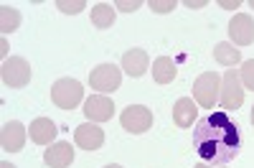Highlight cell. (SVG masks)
<instances>
[{
    "label": "cell",
    "instance_id": "cell-1",
    "mask_svg": "<svg viewBox=\"0 0 254 168\" xmlns=\"http://www.w3.org/2000/svg\"><path fill=\"white\" fill-rule=\"evenodd\" d=\"M193 148H196L198 158L208 166L234 161L239 156V148H242V135H239L237 122L224 110L196 120Z\"/></svg>",
    "mask_w": 254,
    "mask_h": 168
},
{
    "label": "cell",
    "instance_id": "cell-2",
    "mask_svg": "<svg viewBox=\"0 0 254 168\" xmlns=\"http://www.w3.org/2000/svg\"><path fill=\"white\" fill-rule=\"evenodd\" d=\"M219 94H221V77L216 72H203L193 82V102L201 104L203 110H214Z\"/></svg>",
    "mask_w": 254,
    "mask_h": 168
},
{
    "label": "cell",
    "instance_id": "cell-3",
    "mask_svg": "<svg viewBox=\"0 0 254 168\" xmlns=\"http://www.w3.org/2000/svg\"><path fill=\"white\" fill-rule=\"evenodd\" d=\"M219 102H221V110L224 112L239 110L242 104H244V84H242V77H239L237 69H226V74L221 77Z\"/></svg>",
    "mask_w": 254,
    "mask_h": 168
},
{
    "label": "cell",
    "instance_id": "cell-4",
    "mask_svg": "<svg viewBox=\"0 0 254 168\" xmlns=\"http://www.w3.org/2000/svg\"><path fill=\"white\" fill-rule=\"evenodd\" d=\"M31 77H33V69L23 56H10V59L3 61V67H0V79H3V84L10 89L26 87L31 82Z\"/></svg>",
    "mask_w": 254,
    "mask_h": 168
},
{
    "label": "cell",
    "instance_id": "cell-5",
    "mask_svg": "<svg viewBox=\"0 0 254 168\" xmlns=\"http://www.w3.org/2000/svg\"><path fill=\"white\" fill-rule=\"evenodd\" d=\"M84 99V87L76 79H59L51 87V102L61 110H74Z\"/></svg>",
    "mask_w": 254,
    "mask_h": 168
},
{
    "label": "cell",
    "instance_id": "cell-6",
    "mask_svg": "<svg viewBox=\"0 0 254 168\" xmlns=\"http://www.w3.org/2000/svg\"><path fill=\"white\" fill-rule=\"evenodd\" d=\"M120 122H122V128L127 133L140 135V133L153 128V110H147L145 104H130L127 110H122Z\"/></svg>",
    "mask_w": 254,
    "mask_h": 168
},
{
    "label": "cell",
    "instance_id": "cell-7",
    "mask_svg": "<svg viewBox=\"0 0 254 168\" xmlns=\"http://www.w3.org/2000/svg\"><path fill=\"white\" fill-rule=\"evenodd\" d=\"M120 82H122V69L115 67V64H99L89 74L92 89H97L102 94H110V92L120 89Z\"/></svg>",
    "mask_w": 254,
    "mask_h": 168
},
{
    "label": "cell",
    "instance_id": "cell-8",
    "mask_svg": "<svg viewBox=\"0 0 254 168\" xmlns=\"http://www.w3.org/2000/svg\"><path fill=\"white\" fill-rule=\"evenodd\" d=\"M84 115L89 122H107L115 115V104L107 94H92L84 102Z\"/></svg>",
    "mask_w": 254,
    "mask_h": 168
},
{
    "label": "cell",
    "instance_id": "cell-9",
    "mask_svg": "<svg viewBox=\"0 0 254 168\" xmlns=\"http://www.w3.org/2000/svg\"><path fill=\"white\" fill-rule=\"evenodd\" d=\"M74 140L81 151H99L102 145H104V130L99 128L97 122H84L79 125V128L74 130Z\"/></svg>",
    "mask_w": 254,
    "mask_h": 168
},
{
    "label": "cell",
    "instance_id": "cell-10",
    "mask_svg": "<svg viewBox=\"0 0 254 168\" xmlns=\"http://www.w3.org/2000/svg\"><path fill=\"white\" fill-rule=\"evenodd\" d=\"M229 38L237 46H249L254 44V20L247 13H237L229 23Z\"/></svg>",
    "mask_w": 254,
    "mask_h": 168
},
{
    "label": "cell",
    "instance_id": "cell-11",
    "mask_svg": "<svg viewBox=\"0 0 254 168\" xmlns=\"http://www.w3.org/2000/svg\"><path fill=\"white\" fill-rule=\"evenodd\" d=\"M26 128L20 125L18 120H10L3 125V130H0V145H3V151L8 153H18V151H23V145H26Z\"/></svg>",
    "mask_w": 254,
    "mask_h": 168
},
{
    "label": "cell",
    "instance_id": "cell-12",
    "mask_svg": "<svg viewBox=\"0 0 254 168\" xmlns=\"http://www.w3.org/2000/svg\"><path fill=\"white\" fill-rule=\"evenodd\" d=\"M44 163L49 168H69L74 163V148H71V143H54L49 145V151L44 153Z\"/></svg>",
    "mask_w": 254,
    "mask_h": 168
},
{
    "label": "cell",
    "instance_id": "cell-13",
    "mask_svg": "<svg viewBox=\"0 0 254 168\" xmlns=\"http://www.w3.org/2000/svg\"><path fill=\"white\" fill-rule=\"evenodd\" d=\"M198 120V107L190 97H181L176 104H173V122L178 128H193Z\"/></svg>",
    "mask_w": 254,
    "mask_h": 168
},
{
    "label": "cell",
    "instance_id": "cell-14",
    "mask_svg": "<svg viewBox=\"0 0 254 168\" xmlns=\"http://www.w3.org/2000/svg\"><path fill=\"white\" fill-rule=\"evenodd\" d=\"M122 69L125 74H130V77H142L147 69H150V59H147V54L142 49H130V51H125L122 56Z\"/></svg>",
    "mask_w": 254,
    "mask_h": 168
},
{
    "label": "cell",
    "instance_id": "cell-15",
    "mask_svg": "<svg viewBox=\"0 0 254 168\" xmlns=\"http://www.w3.org/2000/svg\"><path fill=\"white\" fill-rule=\"evenodd\" d=\"M56 125L49 120V117H36L28 128V135L36 145H54V138H56Z\"/></svg>",
    "mask_w": 254,
    "mask_h": 168
},
{
    "label": "cell",
    "instance_id": "cell-16",
    "mask_svg": "<svg viewBox=\"0 0 254 168\" xmlns=\"http://www.w3.org/2000/svg\"><path fill=\"white\" fill-rule=\"evenodd\" d=\"M176 74H178V69H176V64H173L171 56H158V59L153 61V79H155L158 84H171V82L176 79Z\"/></svg>",
    "mask_w": 254,
    "mask_h": 168
},
{
    "label": "cell",
    "instance_id": "cell-17",
    "mask_svg": "<svg viewBox=\"0 0 254 168\" xmlns=\"http://www.w3.org/2000/svg\"><path fill=\"white\" fill-rule=\"evenodd\" d=\"M214 59L219 61L221 67H237L239 61H242V51L234 49V44H216L214 46Z\"/></svg>",
    "mask_w": 254,
    "mask_h": 168
},
{
    "label": "cell",
    "instance_id": "cell-18",
    "mask_svg": "<svg viewBox=\"0 0 254 168\" xmlns=\"http://www.w3.org/2000/svg\"><path fill=\"white\" fill-rule=\"evenodd\" d=\"M92 23L97 28H112L115 23V8L110 3H99L92 8Z\"/></svg>",
    "mask_w": 254,
    "mask_h": 168
},
{
    "label": "cell",
    "instance_id": "cell-19",
    "mask_svg": "<svg viewBox=\"0 0 254 168\" xmlns=\"http://www.w3.org/2000/svg\"><path fill=\"white\" fill-rule=\"evenodd\" d=\"M20 26V13L10 5H0V31H3V36L18 31Z\"/></svg>",
    "mask_w": 254,
    "mask_h": 168
},
{
    "label": "cell",
    "instance_id": "cell-20",
    "mask_svg": "<svg viewBox=\"0 0 254 168\" xmlns=\"http://www.w3.org/2000/svg\"><path fill=\"white\" fill-rule=\"evenodd\" d=\"M56 8L61 10V13H66V15H76V13H81L84 8H87V3L84 0H56Z\"/></svg>",
    "mask_w": 254,
    "mask_h": 168
},
{
    "label": "cell",
    "instance_id": "cell-21",
    "mask_svg": "<svg viewBox=\"0 0 254 168\" xmlns=\"http://www.w3.org/2000/svg\"><path fill=\"white\" fill-rule=\"evenodd\" d=\"M239 72H242L239 77H242V84H244V89H254V59L244 61Z\"/></svg>",
    "mask_w": 254,
    "mask_h": 168
},
{
    "label": "cell",
    "instance_id": "cell-22",
    "mask_svg": "<svg viewBox=\"0 0 254 168\" xmlns=\"http://www.w3.org/2000/svg\"><path fill=\"white\" fill-rule=\"evenodd\" d=\"M147 5H150L153 13H171L176 8V0H150Z\"/></svg>",
    "mask_w": 254,
    "mask_h": 168
},
{
    "label": "cell",
    "instance_id": "cell-23",
    "mask_svg": "<svg viewBox=\"0 0 254 168\" xmlns=\"http://www.w3.org/2000/svg\"><path fill=\"white\" fill-rule=\"evenodd\" d=\"M140 5H142L140 0H132V3H130V0H117V3H115V8H120V10H125V13H135Z\"/></svg>",
    "mask_w": 254,
    "mask_h": 168
},
{
    "label": "cell",
    "instance_id": "cell-24",
    "mask_svg": "<svg viewBox=\"0 0 254 168\" xmlns=\"http://www.w3.org/2000/svg\"><path fill=\"white\" fill-rule=\"evenodd\" d=\"M219 5L226 8V10H234V8H239L242 3H239V0H234V3H231V0H219Z\"/></svg>",
    "mask_w": 254,
    "mask_h": 168
},
{
    "label": "cell",
    "instance_id": "cell-25",
    "mask_svg": "<svg viewBox=\"0 0 254 168\" xmlns=\"http://www.w3.org/2000/svg\"><path fill=\"white\" fill-rule=\"evenodd\" d=\"M206 5V0H196V3H193V0H186V8H203Z\"/></svg>",
    "mask_w": 254,
    "mask_h": 168
},
{
    "label": "cell",
    "instance_id": "cell-26",
    "mask_svg": "<svg viewBox=\"0 0 254 168\" xmlns=\"http://www.w3.org/2000/svg\"><path fill=\"white\" fill-rule=\"evenodd\" d=\"M0 56H3V61L8 59V41H5V38L0 41Z\"/></svg>",
    "mask_w": 254,
    "mask_h": 168
},
{
    "label": "cell",
    "instance_id": "cell-27",
    "mask_svg": "<svg viewBox=\"0 0 254 168\" xmlns=\"http://www.w3.org/2000/svg\"><path fill=\"white\" fill-rule=\"evenodd\" d=\"M0 168H15L13 163H8V161H3V163H0Z\"/></svg>",
    "mask_w": 254,
    "mask_h": 168
},
{
    "label": "cell",
    "instance_id": "cell-28",
    "mask_svg": "<svg viewBox=\"0 0 254 168\" xmlns=\"http://www.w3.org/2000/svg\"><path fill=\"white\" fill-rule=\"evenodd\" d=\"M196 168H216V166H208V163H203V161H201V163H198Z\"/></svg>",
    "mask_w": 254,
    "mask_h": 168
},
{
    "label": "cell",
    "instance_id": "cell-29",
    "mask_svg": "<svg viewBox=\"0 0 254 168\" xmlns=\"http://www.w3.org/2000/svg\"><path fill=\"white\" fill-rule=\"evenodd\" d=\"M104 168H122V166H117V163H110V166H104Z\"/></svg>",
    "mask_w": 254,
    "mask_h": 168
},
{
    "label": "cell",
    "instance_id": "cell-30",
    "mask_svg": "<svg viewBox=\"0 0 254 168\" xmlns=\"http://www.w3.org/2000/svg\"><path fill=\"white\" fill-rule=\"evenodd\" d=\"M252 125H254V107H252Z\"/></svg>",
    "mask_w": 254,
    "mask_h": 168
},
{
    "label": "cell",
    "instance_id": "cell-31",
    "mask_svg": "<svg viewBox=\"0 0 254 168\" xmlns=\"http://www.w3.org/2000/svg\"><path fill=\"white\" fill-rule=\"evenodd\" d=\"M249 5H252V8H254V0H249Z\"/></svg>",
    "mask_w": 254,
    "mask_h": 168
}]
</instances>
